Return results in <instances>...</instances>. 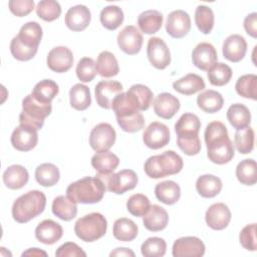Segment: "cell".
I'll list each match as a JSON object with an SVG mask.
<instances>
[{"label": "cell", "instance_id": "obj_50", "mask_svg": "<svg viewBox=\"0 0 257 257\" xmlns=\"http://www.w3.org/2000/svg\"><path fill=\"white\" fill-rule=\"evenodd\" d=\"M77 78L82 82H90L95 77L97 71L95 67V62L90 57L81 58L75 69Z\"/></svg>", "mask_w": 257, "mask_h": 257}, {"label": "cell", "instance_id": "obj_32", "mask_svg": "<svg viewBox=\"0 0 257 257\" xmlns=\"http://www.w3.org/2000/svg\"><path fill=\"white\" fill-rule=\"evenodd\" d=\"M196 190L203 198H213L222 190V181L214 175H203L197 179Z\"/></svg>", "mask_w": 257, "mask_h": 257}, {"label": "cell", "instance_id": "obj_22", "mask_svg": "<svg viewBox=\"0 0 257 257\" xmlns=\"http://www.w3.org/2000/svg\"><path fill=\"white\" fill-rule=\"evenodd\" d=\"M180 100L169 92L158 94L154 100V110L156 114L165 119H171L180 109Z\"/></svg>", "mask_w": 257, "mask_h": 257}, {"label": "cell", "instance_id": "obj_36", "mask_svg": "<svg viewBox=\"0 0 257 257\" xmlns=\"http://www.w3.org/2000/svg\"><path fill=\"white\" fill-rule=\"evenodd\" d=\"M59 87L55 81L43 79L34 85L31 95L39 102L51 103V100L57 95Z\"/></svg>", "mask_w": 257, "mask_h": 257}, {"label": "cell", "instance_id": "obj_44", "mask_svg": "<svg viewBox=\"0 0 257 257\" xmlns=\"http://www.w3.org/2000/svg\"><path fill=\"white\" fill-rule=\"evenodd\" d=\"M232 77V69L223 62H216L208 70V79L212 85L223 86L227 84Z\"/></svg>", "mask_w": 257, "mask_h": 257}, {"label": "cell", "instance_id": "obj_47", "mask_svg": "<svg viewBox=\"0 0 257 257\" xmlns=\"http://www.w3.org/2000/svg\"><path fill=\"white\" fill-rule=\"evenodd\" d=\"M36 14L44 21L51 22L59 18L61 14V7L57 1L42 0L36 6Z\"/></svg>", "mask_w": 257, "mask_h": 257}, {"label": "cell", "instance_id": "obj_48", "mask_svg": "<svg viewBox=\"0 0 257 257\" xmlns=\"http://www.w3.org/2000/svg\"><path fill=\"white\" fill-rule=\"evenodd\" d=\"M166 250L167 243L160 237H150L141 246L142 255L145 257H162Z\"/></svg>", "mask_w": 257, "mask_h": 257}, {"label": "cell", "instance_id": "obj_16", "mask_svg": "<svg viewBox=\"0 0 257 257\" xmlns=\"http://www.w3.org/2000/svg\"><path fill=\"white\" fill-rule=\"evenodd\" d=\"M46 63L47 66L54 72H66L73 64L72 51L65 46H56L48 52Z\"/></svg>", "mask_w": 257, "mask_h": 257}, {"label": "cell", "instance_id": "obj_54", "mask_svg": "<svg viewBox=\"0 0 257 257\" xmlns=\"http://www.w3.org/2000/svg\"><path fill=\"white\" fill-rule=\"evenodd\" d=\"M8 5L11 13L18 17L26 16L34 9L33 0H10Z\"/></svg>", "mask_w": 257, "mask_h": 257}, {"label": "cell", "instance_id": "obj_55", "mask_svg": "<svg viewBox=\"0 0 257 257\" xmlns=\"http://www.w3.org/2000/svg\"><path fill=\"white\" fill-rule=\"evenodd\" d=\"M178 147L187 156H196L201 151V141L199 136L191 139H179L177 138Z\"/></svg>", "mask_w": 257, "mask_h": 257}, {"label": "cell", "instance_id": "obj_59", "mask_svg": "<svg viewBox=\"0 0 257 257\" xmlns=\"http://www.w3.org/2000/svg\"><path fill=\"white\" fill-rule=\"evenodd\" d=\"M22 256H47V253L45 251L40 250L39 248H29L25 252L22 253Z\"/></svg>", "mask_w": 257, "mask_h": 257}, {"label": "cell", "instance_id": "obj_43", "mask_svg": "<svg viewBox=\"0 0 257 257\" xmlns=\"http://www.w3.org/2000/svg\"><path fill=\"white\" fill-rule=\"evenodd\" d=\"M237 93L245 98L257 99V76L255 74H245L240 76L235 84Z\"/></svg>", "mask_w": 257, "mask_h": 257}, {"label": "cell", "instance_id": "obj_19", "mask_svg": "<svg viewBox=\"0 0 257 257\" xmlns=\"http://www.w3.org/2000/svg\"><path fill=\"white\" fill-rule=\"evenodd\" d=\"M217 59L218 55L215 47L208 42L199 43L192 51L193 64L204 71H208Z\"/></svg>", "mask_w": 257, "mask_h": 257}, {"label": "cell", "instance_id": "obj_28", "mask_svg": "<svg viewBox=\"0 0 257 257\" xmlns=\"http://www.w3.org/2000/svg\"><path fill=\"white\" fill-rule=\"evenodd\" d=\"M173 88L185 95H192L205 88L204 79L195 73H188L173 82Z\"/></svg>", "mask_w": 257, "mask_h": 257}, {"label": "cell", "instance_id": "obj_37", "mask_svg": "<svg viewBox=\"0 0 257 257\" xmlns=\"http://www.w3.org/2000/svg\"><path fill=\"white\" fill-rule=\"evenodd\" d=\"M112 234L119 241L130 242L138 236V226L131 219L119 218L113 223Z\"/></svg>", "mask_w": 257, "mask_h": 257}, {"label": "cell", "instance_id": "obj_46", "mask_svg": "<svg viewBox=\"0 0 257 257\" xmlns=\"http://www.w3.org/2000/svg\"><path fill=\"white\" fill-rule=\"evenodd\" d=\"M195 23L202 33L209 34L214 26L213 10L206 5H199L195 11Z\"/></svg>", "mask_w": 257, "mask_h": 257}, {"label": "cell", "instance_id": "obj_56", "mask_svg": "<svg viewBox=\"0 0 257 257\" xmlns=\"http://www.w3.org/2000/svg\"><path fill=\"white\" fill-rule=\"evenodd\" d=\"M56 257H85L86 253L75 243L66 242L59 246L55 252Z\"/></svg>", "mask_w": 257, "mask_h": 257}, {"label": "cell", "instance_id": "obj_39", "mask_svg": "<svg viewBox=\"0 0 257 257\" xmlns=\"http://www.w3.org/2000/svg\"><path fill=\"white\" fill-rule=\"evenodd\" d=\"M95 67L97 73L102 77L115 76L119 71L117 60L109 51H102L98 54Z\"/></svg>", "mask_w": 257, "mask_h": 257}, {"label": "cell", "instance_id": "obj_15", "mask_svg": "<svg viewBox=\"0 0 257 257\" xmlns=\"http://www.w3.org/2000/svg\"><path fill=\"white\" fill-rule=\"evenodd\" d=\"M191 29V18L184 10H175L167 18L166 31L173 38L185 37Z\"/></svg>", "mask_w": 257, "mask_h": 257}, {"label": "cell", "instance_id": "obj_24", "mask_svg": "<svg viewBox=\"0 0 257 257\" xmlns=\"http://www.w3.org/2000/svg\"><path fill=\"white\" fill-rule=\"evenodd\" d=\"M201 121L199 117L191 112H186L180 116L175 124L177 138L191 139L199 136Z\"/></svg>", "mask_w": 257, "mask_h": 257}, {"label": "cell", "instance_id": "obj_13", "mask_svg": "<svg viewBox=\"0 0 257 257\" xmlns=\"http://www.w3.org/2000/svg\"><path fill=\"white\" fill-rule=\"evenodd\" d=\"M172 254L174 257H201L205 254V245L198 237H181L174 242Z\"/></svg>", "mask_w": 257, "mask_h": 257}, {"label": "cell", "instance_id": "obj_20", "mask_svg": "<svg viewBox=\"0 0 257 257\" xmlns=\"http://www.w3.org/2000/svg\"><path fill=\"white\" fill-rule=\"evenodd\" d=\"M247 51V42L239 34L229 35L223 42V56L231 62L241 61Z\"/></svg>", "mask_w": 257, "mask_h": 257}, {"label": "cell", "instance_id": "obj_6", "mask_svg": "<svg viewBox=\"0 0 257 257\" xmlns=\"http://www.w3.org/2000/svg\"><path fill=\"white\" fill-rule=\"evenodd\" d=\"M52 110L51 103H42L37 101L31 94H28L22 100V111L19 114V122L36 131L42 128L44 119Z\"/></svg>", "mask_w": 257, "mask_h": 257}, {"label": "cell", "instance_id": "obj_57", "mask_svg": "<svg viewBox=\"0 0 257 257\" xmlns=\"http://www.w3.org/2000/svg\"><path fill=\"white\" fill-rule=\"evenodd\" d=\"M244 29L246 33L253 38L257 37V13L248 14L244 19Z\"/></svg>", "mask_w": 257, "mask_h": 257}, {"label": "cell", "instance_id": "obj_21", "mask_svg": "<svg viewBox=\"0 0 257 257\" xmlns=\"http://www.w3.org/2000/svg\"><path fill=\"white\" fill-rule=\"evenodd\" d=\"M91 14L84 5H75L68 9L65 14V24L68 29L78 32L84 30L90 23Z\"/></svg>", "mask_w": 257, "mask_h": 257}, {"label": "cell", "instance_id": "obj_26", "mask_svg": "<svg viewBox=\"0 0 257 257\" xmlns=\"http://www.w3.org/2000/svg\"><path fill=\"white\" fill-rule=\"evenodd\" d=\"M42 34L43 32L40 24L35 21H30L20 28L16 37L24 46L32 49H38Z\"/></svg>", "mask_w": 257, "mask_h": 257}, {"label": "cell", "instance_id": "obj_29", "mask_svg": "<svg viewBox=\"0 0 257 257\" xmlns=\"http://www.w3.org/2000/svg\"><path fill=\"white\" fill-rule=\"evenodd\" d=\"M155 195L160 202L166 205H174L181 197V189L174 181H164L156 185Z\"/></svg>", "mask_w": 257, "mask_h": 257}, {"label": "cell", "instance_id": "obj_33", "mask_svg": "<svg viewBox=\"0 0 257 257\" xmlns=\"http://www.w3.org/2000/svg\"><path fill=\"white\" fill-rule=\"evenodd\" d=\"M227 118L231 125L238 130L248 126L251 122V113L249 108L242 103H234L227 110Z\"/></svg>", "mask_w": 257, "mask_h": 257}, {"label": "cell", "instance_id": "obj_8", "mask_svg": "<svg viewBox=\"0 0 257 257\" xmlns=\"http://www.w3.org/2000/svg\"><path fill=\"white\" fill-rule=\"evenodd\" d=\"M105 186L106 191L120 195L126 191L133 190L138 184V176L133 170H121L117 173L100 174L97 173L95 176Z\"/></svg>", "mask_w": 257, "mask_h": 257}, {"label": "cell", "instance_id": "obj_5", "mask_svg": "<svg viewBox=\"0 0 257 257\" xmlns=\"http://www.w3.org/2000/svg\"><path fill=\"white\" fill-rule=\"evenodd\" d=\"M183 159L174 151H166L161 155L150 157L144 166L145 173L152 179H161L176 175L183 169Z\"/></svg>", "mask_w": 257, "mask_h": 257}, {"label": "cell", "instance_id": "obj_58", "mask_svg": "<svg viewBox=\"0 0 257 257\" xmlns=\"http://www.w3.org/2000/svg\"><path fill=\"white\" fill-rule=\"evenodd\" d=\"M109 256H132V257H134L135 253H134V251H132L128 248L121 247V248H115L113 251H111L109 253Z\"/></svg>", "mask_w": 257, "mask_h": 257}, {"label": "cell", "instance_id": "obj_49", "mask_svg": "<svg viewBox=\"0 0 257 257\" xmlns=\"http://www.w3.org/2000/svg\"><path fill=\"white\" fill-rule=\"evenodd\" d=\"M151 207L150 200L143 194L132 195L126 201L127 211L136 217H144Z\"/></svg>", "mask_w": 257, "mask_h": 257}, {"label": "cell", "instance_id": "obj_1", "mask_svg": "<svg viewBox=\"0 0 257 257\" xmlns=\"http://www.w3.org/2000/svg\"><path fill=\"white\" fill-rule=\"evenodd\" d=\"M205 143L209 160L217 165L229 163L234 157V146L226 125L218 120L210 122L205 130Z\"/></svg>", "mask_w": 257, "mask_h": 257}, {"label": "cell", "instance_id": "obj_45", "mask_svg": "<svg viewBox=\"0 0 257 257\" xmlns=\"http://www.w3.org/2000/svg\"><path fill=\"white\" fill-rule=\"evenodd\" d=\"M234 146L243 155L249 154L254 148V131L250 126L238 130L234 136Z\"/></svg>", "mask_w": 257, "mask_h": 257}, {"label": "cell", "instance_id": "obj_52", "mask_svg": "<svg viewBox=\"0 0 257 257\" xmlns=\"http://www.w3.org/2000/svg\"><path fill=\"white\" fill-rule=\"evenodd\" d=\"M120 128L126 133H136L141 131L145 125V118L141 112L126 117H116Z\"/></svg>", "mask_w": 257, "mask_h": 257}, {"label": "cell", "instance_id": "obj_51", "mask_svg": "<svg viewBox=\"0 0 257 257\" xmlns=\"http://www.w3.org/2000/svg\"><path fill=\"white\" fill-rule=\"evenodd\" d=\"M38 49H32L24 46L15 36L10 42V52L12 56L20 61H28L32 59L37 53Z\"/></svg>", "mask_w": 257, "mask_h": 257}, {"label": "cell", "instance_id": "obj_27", "mask_svg": "<svg viewBox=\"0 0 257 257\" xmlns=\"http://www.w3.org/2000/svg\"><path fill=\"white\" fill-rule=\"evenodd\" d=\"M2 179L4 185L8 189L18 190L23 188L27 184L29 180V174L23 166L12 165L5 170Z\"/></svg>", "mask_w": 257, "mask_h": 257}, {"label": "cell", "instance_id": "obj_25", "mask_svg": "<svg viewBox=\"0 0 257 257\" xmlns=\"http://www.w3.org/2000/svg\"><path fill=\"white\" fill-rule=\"evenodd\" d=\"M168 222L169 215L167 211L159 205H152L143 219L145 228L152 232L164 230L167 227Z\"/></svg>", "mask_w": 257, "mask_h": 257}, {"label": "cell", "instance_id": "obj_34", "mask_svg": "<svg viewBox=\"0 0 257 257\" xmlns=\"http://www.w3.org/2000/svg\"><path fill=\"white\" fill-rule=\"evenodd\" d=\"M52 213L63 221L72 220L77 214V204L67 198V196H58L52 202Z\"/></svg>", "mask_w": 257, "mask_h": 257}, {"label": "cell", "instance_id": "obj_35", "mask_svg": "<svg viewBox=\"0 0 257 257\" xmlns=\"http://www.w3.org/2000/svg\"><path fill=\"white\" fill-rule=\"evenodd\" d=\"M118 164V157L109 151L96 153L91 158V166L100 174L112 173L117 168Z\"/></svg>", "mask_w": 257, "mask_h": 257}, {"label": "cell", "instance_id": "obj_41", "mask_svg": "<svg viewBox=\"0 0 257 257\" xmlns=\"http://www.w3.org/2000/svg\"><path fill=\"white\" fill-rule=\"evenodd\" d=\"M123 12L116 5L105 6L99 15L102 26L108 30H115L123 22Z\"/></svg>", "mask_w": 257, "mask_h": 257}, {"label": "cell", "instance_id": "obj_2", "mask_svg": "<svg viewBox=\"0 0 257 257\" xmlns=\"http://www.w3.org/2000/svg\"><path fill=\"white\" fill-rule=\"evenodd\" d=\"M152 90L144 84H134L126 92L118 94L112 102L116 117H126L149 109L153 102Z\"/></svg>", "mask_w": 257, "mask_h": 257}, {"label": "cell", "instance_id": "obj_12", "mask_svg": "<svg viewBox=\"0 0 257 257\" xmlns=\"http://www.w3.org/2000/svg\"><path fill=\"white\" fill-rule=\"evenodd\" d=\"M143 141L150 149L158 150L164 148L170 142V130L163 122L153 121L146 127L143 134Z\"/></svg>", "mask_w": 257, "mask_h": 257}, {"label": "cell", "instance_id": "obj_10", "mask_svg": "<svg viewBox=\"0 0 257 257\" xmlns=\"http://www.w3.org/2000/svg\"><path fill=\"white\" fill-rule=\"evenodd\" d=\"M147 54L151 64L157 69H165L171 63V52L166 42L160 37H152L148 41Z\"/></svg>", "mask_w": 257, "mask_h": 257}, {"label": "cell", "instance_id": "obj_53", "mask_svg": "<svg viewBox=\"0 0 257 257\" xmlns=\"http://www.w3.org/2000/svg\"><path fill=\"white\" fill-rule=\"evenodd\" d=\"M239 240L241 245L249 251H255L257 247L256 241V224H250L245 226L239 235Z\"/></svg>", "mask_w": 257, "mask_h": 257}, {"label": "cell", "instance_id": "obj_17", "mask_svg": "<svg viewBox=\"0 0 257 257\" xmlns=\"http://www.w3.org/2000/svg\"><path fill=\"white\" fill-rule=\"evenodd\" d=\"M11 145L20 152H29L34 149L38 143L37 131L25 125L17 126L11 135Z\"/></svg>", "mask_w": 257, "mask_h": 257}, {"label": "cell", "instance_id": "obj_42", "mask_svg": "<svg viewBox=\"0 0 257 257\" xmlns=\"http://www.w3.org/2000/svg\"><path fill=\"white\" fill-rule=\"evenodd\" d=\"M236 177L238 181L246 186H252L257 182V167L253 159L241 161L236 167Z\"/></svg>", "mask_w": 257, "mask_h": 257}, {"label": "cell", "instance_id": "obj_31", "mask_svg": "<svg viewBox=\"0 0 257 257\" xmlns=\"http://www.w3.org/2000/svg\"><path fill=\"white\" fill-rule=\"evenodd\" d=\"M197 104L203 111L214 113L223 107L224 99L220 92L213 89H207L198 95Z\"/></svg>", "mask_w": 257, "mask_h": 257}, {"label": "cell", "instance_id": "obj_9", "mask_svg": "<svg viewBox=\"0 0 257 257\" xmlns=\"http://www.w3.org/2000/svg\"><path fill=\"white\" fill-rule=\"evenodd\" d=\"M116 133L111 124L100 122L93 126L89 134V145L96 153L108 151L115 143Z\"/></svg>", "mask_w": 257, "mask_h": 257}, {"label": "cell", "instance_id": "obj_38", "mask_svg": "<svg viewBox=\"0 0 257 257\" xmlns=\"http://www.w3.org/2000/svg\"><path fill=\"white\" fill-rule=\"evenodd\" d=\"M69 101L74 109L85 110L91 103L89 88L81 83L74 84L69 90Z\"/></svg>", "mask_w": 257, "mask_h": 257}, {"label": "cell", "instance_id": "obj_4", "mask_svg": "<svg viewBox=\"0 0 257 257\" xmlns=\"http://www.w3.org/2000/svg\"><path fill=\"white\" fill-rule=\"evenodd\" d=\"M46 206L44 193L32 190L18 197L12 205V217L18 223H27L40 215Z\"/></svg>", "mask_w": 257, "mask_h": 257}, {"label": "cell", "instance_id": "obj_3", "mask_svg": "<svg viewBox=\"0 0 257 257\" xmlns=\"http://www.w3.org/2000/svg\"><path fill=\"white\" fill-rule=\"evenodd\" d=\"M105 191V186L97 177H84L67 187L66 196L76 204H94L101 201Z\"/></svg>", "mask_w": 257, "mask_h": 257}, {"label": "cell", "instance_id": "obj_30", "mask_svg": "<svg viewBox=\"0 0 257 257\" xmlns=\"http://www.w3.org/2000/svg\"><path fill=\"white\" fill-rule=\"evenodd\" d=\"M163 14L158 10H147L138 17V25L142 32L154 34L158 32L163 25Z\"/></svg>", "mask_w": 257, "mask_h": 257}, {"label": "cell", "instance_id": "obj_18", "mask_svg": "<svg viewBox=\"0 0 257 257\" xmlns=\"http://www.w3.org/2000/svg\"><path fill=\"white\" fill-rule=\"evenodd\" d=\"M205 220L211 229L223 230L231 221L230 209L224 203H215L207 209Z\"/></svg>", "mask_w": 257, "mask_h": 257}, {"label": "cell", "instance_id": "obj_23", "mask_svg": "<svg viewBox=\"0 0 257 257\" xmlns=\"http://www.w3.org/2000/svg\"><path fill=\"white\" fill-rule=\"evenodd\" d=\"M62 234L63 230L60 224L50 219L43 220L35 228L36 239L46 245H52L56 243L62 237Z\"/></svg>", "mask_w": 257, "mask_h": 257}, {"label": "cell", "instance_id": "obj_11", "mask_svg": "<svg viewBox=\"0 0 257 257\" xmlns=\"http://www.w3.org/2000/svg\"><path fill=\"white\" fill-rule=\"evenodd\" d=\"M116 40L121 51L128 55H135L141 51L144 38L136 26L127 25L117 34Z\"/></svg>", "mask_w": 257, "mask_h": 257}, {"label": "cell", "instance_id": "obj_7", "mask_svg": "<svg viewBox=\"0 0 257 257\" xmlns=\"http://www.w3.org/2000/svg\"><path fill=\"white\" fill-rule=\"evenodd\" d=\"M107 229L106 219L100 213L93 212L79 219L74 224L75 235L84 242H93L104 236Z\"/></svg>", "mask_w": 257, "mask_h": 257}, {"label": "cell", "instance_id": "obj_40", "mask_svg": "<svg viewBox=\"0 0 257 257\" xmlns=\"http://www.w3.org/2000/svg\"><path fill=\"white\" fill-rule=\"evenodd\" d=\"M60 173L58 168L50 163L39 165L35 169V179L43 187H52L59 181Z\"/></svg>", "mask_w": 257, "mask_h": 257}, {"label": "cell", "instance_id": "obj_14", "mask_svg": "<svg viewBox=\"0 0 257 257\" xmlns=\"http://www.w3.org/2000/svg\"><path fill=\"white\" fill-rule=\"evenodd\" d=\"M123 90L122 84L115 80H101L94 88L95 99L97 104L105 109H109L112 106L114 98L120 94Z\"/></svg>", "mask_w": 257, "mask_h": 257}]
</instances>
